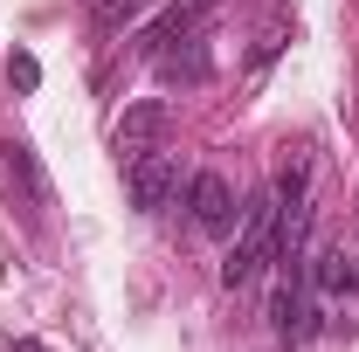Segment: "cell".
Instances as JSON below:
<instances>
[{
    "label": "cell",
    "instance_id": "6da1fadb",
    "mask_svg": "<svg viewBox=\"0 0 359 352\" xmlns=\"http://www.w3.org/2000/svg\"><path fill=\"white\" fill-rule=\"evenodd\" d=\"M269 256H276V194L256 201V208H242V228H235V249H228V263H222V283L228 290H249Z\"/></svg>",
    "mask_w": 359,
    "mask_h": 352
},
{
    "label": "cell",
    "instance_id": "5b68a950",
    "mask_svg": "<svg viewBox=\"0 0 359 352\" xmlns=\"http://www.w3.org/2000/svg\"><path fill=\"white\" fill-rule=\"evenodd\" d=\"M346 290H359V249L325 242L311 256V297H346Z\"/></svg>",
    "mask_w": 359,
    "mask_h": 352
},
{
    "label": "cell",
    "instance_id": "277c9868",
    "mask_svg": "<svg viewBox=\"0 0 359 352\" xmlns=\"http://www.w3.org/2000/svg\"><path fill=\"white\" fill-rule=\"evenodd\" d=\"M187 215H194V228L201 235H222V228H235V187H228V173H194L187 180Z\"/></svg>",
    "mask_w": 359,
    "mask_h": 352
},
{
    "label": "cell",
    "instance_id": "30bf717a",
    "mask_svg": "<svg viewBox=\"0 0 359 352\" xmlns=\"http://www.w3.org/2000/svg\"><path fill=\"white\" fill-rule=\"evenodd\" d=\"M7 83H14V90H35V83H42V62H35L28 48H14V55H7Z\"/></svg>",
    "mask_w": 359,
    "mask_h": 352
},
{
    "label": "cell",
    "instance_id": "3957f363",
    "mask_svg": "<svg viewBox=\"0 0 359 352\" xmlns=\"http://www.w3.org/2000/svg\"><path fill=\"white\" fill-rule=\"evenodd\" d=\"M166 125H173L166 97H138V104H125V111H118V125H111V152H118V166L138 159V152H152V145L166 138Z\"/></svg>",
    "mask_w": 359,
    "mask_h": 352
},
{
    "label": "cell",
    "instance_id": "7a4b0ae2",
    "mask_svg": "<svg viewBox=\"0 0 359 352\" xmlns=\"http://www.w3.org/2000/svg\"><path fill=\"white\" fill-rule=\"evenodd\" d=\"M125 194H132V208H138V215H159V208H166V201L180 194V152L152 145V152L125 159Z\"/></svg>",
    "mask_w": 359,
    "mask_h": 352
},
{
    "label": "cell",
    "instance_id": "9c48e42d",
    "mask_svg": "<svg viewBox=\"0 0 359 352\" xmlns=\"http://www.w3.org/2000/svg\"><path fill=\"white\" fill-rule=\"evenodd\" d=\"M283 42H290V21H283V14H269V21H263V35H256V55H249V62L263 69V62H269V55H276Z\"/></svg>",
    "mask_w": 359,
    "mask_h": 352
},
{
    "label": "cell",
    "instance_id": "ba28073f",
    "mask_svg": "<svg viewBox=\"0 0 359 352\" xmlns=\"http://www.w3.org/2000/svg\"><path fill=\"white\" fill-rule=\"evenodd\" d=\"M290 201H311V152H297V159L276 173V208H290Z\"/></svg>",
    "mask_w": 359,
    "mask_h": 352
},
{
    "label": "cell",
    "instance_id": "8fae6325",
    "mask_svg": "<svg viewBox=\"0 0 359 352\" xmlns=\"http://www.w3.org/2000/svg\"><path fill=\"white\" fill-rule=\"evenodd\" d=\"M7 352H48L42 339H7Z\"/></svg>",
    "mask_w": 359,
    "mask_h": 352
},
{
    "label": "cell",
    "instance_id": "8992f818",
    "mask_svg": "<svg viewBox=\"0 0 359 352\" xmlns=\"http://www.w3.org/2000/svg\"><path fill=\"white\" fill-rule=\"evenodd\" d=\"M152 62H159V76H166V83H208V76H215V55H208V35H201V28H194V35H180L173 48H159Z\"/></svg>",
    "mask_w": 359,
    "mask_h": 352
},
{
    "label": "cell",
    "instance_id": "52a82bcc",
    "mask_svg": "<svg viewBox=\"0 0 359 352\" xmlns=\"http://www.w3.org/2000/svg\"><path fill=\"white\" fill-rule=\"evenodd\" d=\"M0 159H7V180L28 194V208H48V201H55V187H48V173H42V159H35V145H28V138H7V145H0Z\"/></svg>",
    "mask_w": 359,
    "mask_h": 352
}]
</instances>
